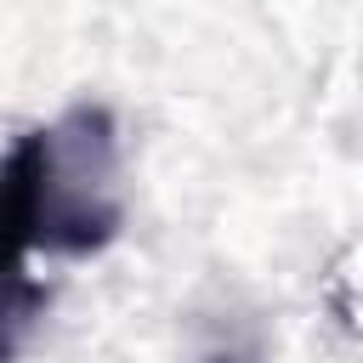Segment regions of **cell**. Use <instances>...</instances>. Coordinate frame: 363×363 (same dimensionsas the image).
<instances>
[{"label":"cell","mask_w":363,"mask_h":363,"mask_svg":"<svg viewBox=\"0 0 363 363\" xmlns=\"http://www.w3.org/2000/svg\"><path fill=\"white\" fill-rule=\"evenodd\" d=\"M57 250V210L45 182V136L23 130L0 153V363H11L45 312V284L28 278V255Z\"/></svg>","instance_id":"cell-1"}]
</instances>
